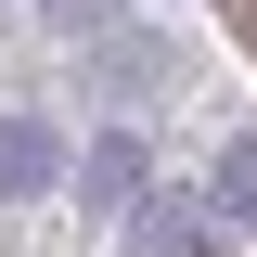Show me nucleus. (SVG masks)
Returning <instances> with one entry per match:
<instances>
[{
  "label": "nucleus",
  "instance_id": "nucleus-2",
  "mask_svg": "<svg viewBox=\"0 0 257 257\" xmlns=\"http://www.w3.org/2000/svg\"><path fill=\"white\" fill-rule=\"evenodd\" d=\"M128 257H219V206L142 193V206H128Z\"/></svg>",
  "mask_w": 257,
  "mask_h": 257
},
{
  "label": "nucleus",
  "instance_id": "nucleus-1",
  "mask_svg": "<svg viewBox=\"0 0 257 257\" xmlns=\"http://www.w3.org/2000/svg\"><path fill=\"white\" fill-rule=\"evenodd\" d=\"M64 180H77V206H103V219H128V206H142V193H155V142H142V128H103V142H77V155H64Z\"/></svg>",
  "mask_w": 257,
  "mask_h": 257
},
{
  "label": "nucleus",
  "instance_id": "nucleus-4",
  "mask_svg": "<svg viewBox=\"0 0 257 257\" xmlns=\"http://www.w3.org/2000/svg\"><path fill=\"white\" fill-rule=\"evenodd\" d=\"M219 219H257V128L219 142Z\"/></svg>",
  "mask_w": 257,
  "mask_h": 257
},
{
  "label": "nucleus",
  "instance_id": "nucleus-5",
  "mask_svg": "<svg viewBox=\"0 0 257 257\" xmlns=\"http://www.w3.org/2000/svg\"><path fill=\"white\" fill-rule=\"evenodd\" d=\"M52 26H64V39H103V26H116V0H52Z\"/></svg>",
  "mask_w": 257,
  "mask_h": 257
},
{
  "label": "nucleus",
  "instance_id": "nucleus-3",
  "mask_svg": "<svg viewBox=\"0 0 257 257\" xmlns=\"http://www.w3.org/2000/svg\"><path fill=\"white\" fill-rule=\"evenodd\" d=\"M52 180H64V142H52V116H0V206H39Z\"/></svg>",
  "mask_w": 257,
  "mask_h": 257
}]
</instances>
